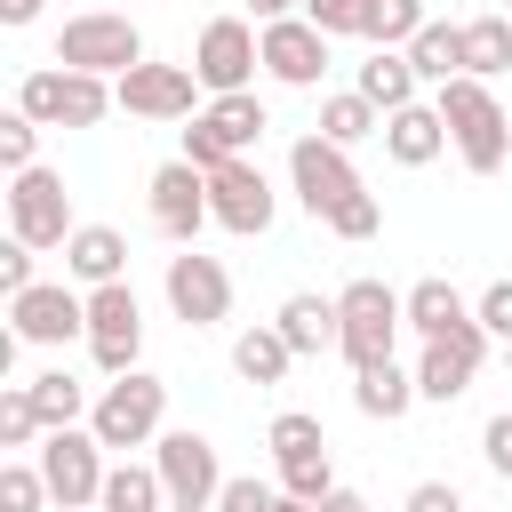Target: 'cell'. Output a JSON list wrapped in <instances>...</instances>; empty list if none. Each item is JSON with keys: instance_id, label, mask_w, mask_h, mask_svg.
Listing matches in <instances>:
<instances>
[{"instance_id": "cell-15", "label": "cell", "mask_w": 512, "mask_h": 512, "mask_svg": "<svg viewBox=\"0 0 512 512\" xmlns=\"http://www.w3.org/2000/svg\"><path fill=\"white\" fill-rule=\"evenodd\" d=\"M480 352H488V328H480V320H464V328L432 336V344H424V360H416V392H424V400H456V392L472 384Z\"/></svg>"}, {"instance_id": "cell-31", "label": "cell", "mask_w": 512, "mask_h": 512, "mask_svg": "<svg viewBox=\"0 0 512 512\" xmlns=\"http://www.w3.org/2000/svg\"><path fill=\"white\" fill-rule=\"evenodd\" d=\"M424 24H432L424 0H368V40H376V48H408Z\"/></svg>"}, {"instance_id": "cell-34", "label": "cell", "mask_w": 512, "mask_h": 512, "mask_svg": "<svg viewBox=\"0 0 512 512\" xmlns=\"http://www.w3.org/2000/svg\"><path fill=\"white\" fill-rule=\"evenodd\" d=\"M104 104H120V96H112L96 72H64V128H96Z\"/></svg>"}, {"instance_id": "cell-6", "label": "cell", "mask_w": 512, "mask_h": 512, "mask_svg": "<svg viewBox=\"0 0 512 512\" xmlns=\"http://www.w3.org/2000/svg\"><path fill=\"white\" fill-rule=\"evenodd\" d=\"M80 224H72V200H64V176L56 168H24L8 184V240L24 248H64Z\"/></svg>"}, {"instance_id": "cell-21", "label": "cell", "mask_w": 512, "mask_h": 512, "mask_svg": "<svg viewBox=\"0 0 512 512\" xmlns=\"http://www.w3.org/2000/svg\"><path fill=\"white\" fill-rule=\"evenodd\" d=\"M360 96L392 120V112H408L416 104V64H408V48H376L368 64H360Z\"/></svg>"}, {"instance_id": "cell-26", "label": "cell", "mask_w": 512, "mask_h": 512, "mask_svg": "<svg viewBox=\"0 0 512 512\" xmlns=\"http://www.w3.org/2000/svg\"><path fill=\"white\" fill-rule=\"evenodd\" d=\"M24 392H32V408H40V424H48V432H72V424H80V408H88V384H80V376H64V368L32 376Z\"/></svg>"}, {"instance_id": "cell-30", "label": "cell", "mask_w": 512, "mask_h": 512, "mask_svg": "<svg viewBox=\"0 0 512 512\" xmlns=\"http://www.w3.org/2000/svg\"><path fill=\"white\" fill-rule=\"evenodd\" d=\"M376 128H384V112H376L360 88H344V96L320 104V136H328V144H360V136H376Z\"/></svg>"}, {"instance_id": "cell-12", "label": "cell", "mask_w": 512, "mask_h": 512, "mask_svg": "<svg viewBox=\"0 0 512 512\" xmlns=\"http://www.w3.org/2000/svg\"><path fill=\"white\" fill-rule=\"evenodd\" d=\"M168 304H176L184 328H216V320L232 312V280H224V264L200 256V248L168 256Z\"/></svg>"}, {"instance_id": "cell-47", "label": "cell", "mask_w": 512, "mask_h": 512, "mask_svg": "<svg viewBox=\"0 0 512 512\" xmlns=\"http://www.w3.org/2000/svg\"><path fill=\"white\" fill-rule=\"evenodd\" d=\"M40 16V0H0V24H32Z\"/></svg>"}, {"instance_id": "cell-42", "label": "cell", "mask_w": 512, "mask_h": 512, "mask_svg": "<svg viewBox=\"0 0 512 512\" xmlns=\"http://www.w3.org/2000/svg\"><path fill=\"white\" fill-rule=\"evenodd\" d=\"M280 504V488H264V480H224L216 488V512H272Z\"/></svg>"}, {"instance_id": "cell-24", "label": "cell", "mask_w": 512, "mask_h": 512, "mask_svg": "<svg viewBox=\"0 0 512 512\" xmlns=\"http://www.w3.org/2000/svg\"><path fill=\"white\" fill-rule=\"evenodd\" d=\"M400 304H408V328H416V336H424V344H432V336H448V328H464V320H472V304H464V296H456V288H448V280H416V288H408V296H400Z\"/></svg>"}, {"instance_id": "cell-3", "label": "cell", "mask_w": 512, "mask_h": 512, "mask_svg": "<svg viewBox=\"0 0 512 512\" xmlns=\"http://www.w3.org/2000/svg\"><path fill=\"white\" fill-rule=\"evenodd\" d=\"M160 408H168V384L144 376V368H128V376H112L104 400L88 408V432H96L104 448H144V440L160 432Z\"/></svg>"}, {"instance_id": "cell-9", "label": "cell", "mask_w": 512, "mask_h": 512, "mask_svg": "<svg viewBox=\"0 0 512 512\" xmlns=\"http://www.w3.org/2000/svg\"><path fill=\"white\" fill-rule=\"evenodd\" d=\"M288 176H296V200L328 224V208H344L352 192H360V176H352V160H344V144H328V136H296V152H288Z\"/></svg>"}, {"instance_id": "cell-51", "label": "cell", "mask_w": 512, "mask_h": 512, "mask_svg": "<svg viewBox=\"0 0 512 512\" xmlns=\"http://www.w3.org/2000/svg\"><path fill=\"white\" fill-rule=\"evenodd\" d=\"M168 512H216V504H168Z\"/></svg>"}, {"instance_id": "cell-37", "label": "cell", "mask_w": 512, "mask_h": 512, "mask_svg": "<svg viewBox=\"0 0 512 512\" xmlns=\"http://www.w3.org/2000/svg\"><path fill=\"white\" fill-rule=\"evenodd\" d=\"M40 504H56L40 464H0V512H40Z\"/></svg>"}, {"instance_id": "cell-49", "label": "cell", "mask_w": 512, "mask_h": 512, "mask_svg": "<svg viewBox=\"0 0 512 512\" xmlns=\"http://www.w3.org/2000/svg\"><path fill=\"white\" fill-rule=\"evenodd\" d=\"M248 8H256V16H264V24H280V16H288V8H296V0H248Z\"/></svg>"}, {"instance_id": "cell-4", "label": "cell", "mask_w": 512, "mask_h": 512, "mask_svg": "<svg viewBox=\"0 0 512 512\" xmlns=\"http://www.w3.org/2000/svg\"><path fill=\"white\" fill-rule=\"evenodd\" d=\"M56 64H64V72H96V80L112 72V80H120V72L144 64V32H136L128 16H72V24L56 32Z\"/></svg>"}, {"instance_id": "cell-10", "label": "cell", "mask_w": 512, "mask_h": 512, "mask_svg": "<svg viewBox=\"0 0 512 512\" xmlns=\"http://www.w3.org/2000/svg\"><path fill=\"white\" fill-rule=\"evenodd\" d=\"M8 320L24 344H72L88 336V296H72L64 280H32L24 296H8Z\"/></svg>"}, {"instance_id": "cell-32", "label": "cell", "mask_w": 512, "mask_h": 512, "mask_svg": "<svg viewBox=\"0 0 512 512\" xmlns=\"http://www.w3.org/2000/svg\"><path fill=\"white\" fill-rule=\"evenodd\" d=\"M264 448H272L280 464H296V456H320L328 440H320V416H304V408H280V416H272V432H264Z\"/></svg>"}, {"instance_id": "cell-39", "label": "cell", "mask_w": 512, "mask_h": 512, "mask_svg": "<svg viewBox=\"0 0 512 512\" xmlns=\"http://www.w3.org/2000/svg\"><path fill=\"white\" fill-rule=\"evenodd\" d=\"M304 24H320L328 40L336 32H360L368 40V0H304Z\"/></svg>"}, {"instance_id": "cell-28", "label": "cell", "mask_w": 512, "mask_h": 512, "mask_svg": "<svg viewBox=\"0 0 512 512\" xmlns=\"http://www.w3.org/2000/svg\"><path fill=\"white\" fill-rule=\"evenodd\" d=\"M288 360H296V352H288V336H280V328H248V336L232 344V368H240L248 384H280V376H288Z\"/></svg>"}, {"instance_id": "cell-5", "label": "cell", "mask_w": 512, "mask_h": 512, "mask_svg": "<svg viewBox=\"0 0 512 512\" xmlns=\"http://www.w3.org/2000/svg\"><path fill=\"white\" fill-rule=\"evenodd\" d=\"M40 480H48V496H56V512H88V504H104V440L96 432H48L40 440Z\"/></svg>"}, {"instance_id": "cell-38", "label": "cell", "mask_w": 512, "mask_h": 512, "mask_svg": "<svg viewBox=\"0 0 512 512\" xmlns=\"http://www.w3.org/2000/svg\"><path fill=\"white\" fill-rule=\"evenodd\" d=\"M376 224H384V208H376V192H368V184H360L344 208H328V232H336V240H368Z\"/></svg>"}, {"instance_id": "cell-36", "label": "cell", "mask_w": 512, "mask_h": 512, "mask_svg": "<svg viewBox=\"0 0 512 512\" xmlns=\"http://www.w3.org/2000/svg\"><path fill=\"white\" fill-rule=\"evenodd\" d=\"M280 496H304V504H328V496H336V472H328V448H320V456H296V464H280Z\"/></svg>"}, {"instance_id": "cell-52", "label": "cell", "mask_w": 512, "mask_h": 512, "mask_svg": "<svg viewBox=\"0 0 512 512\" xmlns=\"http://www.w3.org/2000/svg\"><path fill=\"white\" fill-rule=\"evenodd\" d=\"M504 368H512V344H504Z\"/></svg>"}, {"instance_id": "cell-48", "label": "cell", "mask_w": 512, "mask_h": 512, "mask_svg": "<svg viewBox=\"0 0 512 512\" xmlns=\"http://www.w3.org/2000/svg\"><path fill=\"white\" fill-rule=\"evenodd\" d=\"M320 512H368V496H352V488H336V496H328Z\"/></svg>"}, {"instance_id": "cell-17", "label": "cell", "mask_w": 512, "mask_h": 512, "mask_svg": "<svg viewBox=\"0 0 512 512\" xmlns=\"http://www.w3.org/2000/svg\"><path fill=\"white\" fill-rule=\"evenodd\" d=\"M152 224H160L168 240H184V248H192V232L208 224V176H200L192 160H168V168L152 176Z\"/></svg>"}, {"instance_id": "cell-43", "label": "cell", "mask_w": 512, "mask_h": 512, "mask_svg": "<svg viewBox=\"0 0 512 512\" xmlns=\"http://www.w3.org/2000/svg\"><path fill=\"white\" fill-rule=\"evenodd\" d=\"M472 320H480L488 336H504V344H512V280H488V296L472 304Z\"/></svg>"}, {"instance_id": "cell-16", "label": "cell", "mask_w": 512, "mask_h": 512, "mask_svg": "<svg viewBox=\"0 0 512 512\" xmlns=\"http://www.w3.org/2000/svg\"><path fill=\"white\" fill-rule=\"evenodd\" d=\"M264 72L288 80V88H320V72H328V32L304 24V16L264 24Z\"/></svg>"}, {"instance_id": "cell-29", "label": "cell", "mask_w": 512, "mask_h": 512, "mask_svg": "<svg viewBox=\"0 0 512 512\" xmlns=\"http://www.w3.org/2000/svg\"><path fill=\"white\" fill-rule=\"evenodd\" d=\"M200 120H208V128H216V136H224V144H232V152H240V160H248V144H256V136H264V128H272V120H264V104H256V96H216V104H208V112H200Z\"/></svg>"}, {"instance_id": "cell-11", "label": "cell", "mask_w": 512, "mask_h": 512, "mask_svg": "<svg viewBox=\"0 0 512 512\" xmlns=\"http://www.w3.org/2000/svg\"><path fill=\"white\" fill-rule=\"evenodd\" d=\"M208 216H216L224 232H240V240L272 232V184H264V168H256V160L216 168V176H208Z\"/></svg>"}, {"instance_id": "cell-41", "label": "cell", "mask_w": 512, "mask_h": 512, "mask_svg": "<svg viewBox=\"0 0 512 512\" xmlns=\"http://www.w3.org/2000/svg\"><path fill=\"white\" fill-rule=\"evenodd\" d=\"M32 144H40V120L8 112V120H0V160H8V176H24V168H32Z\"/></svg>"}, {"instance_id": "cell-20", "label": "cell", "mask_w": 512, "mask_h": 512, "mask_svg": "<svg viewBox=\"0 0 512 512\" xmlns=\"http://www.w3.org/2000/svg\"><path fill=\"white\" fill-rule=\"evenodd\" d=\"M120 264H128V240H120L112 224H80V232L64 240V272H72V280H88V288H112V280H120Z\"/></svg>"}, {"instance_id": "cell-8", "label": "cell", "mask_w": 512, "mask_h": 512, "mask_svg": "<svg viewBox=\"0 0 512 512\" xmlns=\"http://www.w3.org/2000/svg\"><path fill=\"white\" fill-rule=\"evenodd\" d=\"M88 344H96V368H104V376H128V368H136L144 312H136V288H128V280L88 288Z\"/></svg>"}, {"instance_id": "cell-44", "label": "cell", "mask_w": 512, "mask_h": 512, "mask_svg": "<svg viewBox=\"0 0 512 512\" xmlns=\"http://www.w3.org/2000/svg\"><path fill=\"white\" fill-rule=\"evenodd\" d=\"M32 256H40V248H24V240H8V248H0V288H8V296H24V288H32Z\"/></svg>"}, {"instance_id": "cell-18", "label": "cell", "mask_w": 512, "mask_h": 512, "mask_svg": "<svg viewBox=\"0 0 512 512\" xmlns=\"http://www.w3.org/2000/svg\"><path fill=\"white\" fill-rule=\"evenodd\" d=\"M272 328L288 336L296 360H304V352H344V312H336V296H288Z\"/></svg>"}, {"instance_id": "cell-13", "label": "cell", "mask_w": 512, "mask_h": 512, "mask_svg": "<svg viewBox=\"0 0 512 512\" xmlns=\"http://www.w3.org/2000/svg\"><path fill=\"white\" fill-rule=\"evenodd\" d=\"M152 464H160V480H168V504H216V488H224L208 432H160Z\"/></svg>"}, {"instance_id": "cell-46", "label": "cell", "mask_w": 512, "mask_h": 512, "mask_svg": "<svg viewBox=\"0 0 512 512\" xmlns=\"http://www.w3.org/2000/svg\"><path fill=\"white\" fill-rule=\"evenodd\" d=\"M480 448H488V464L512 480V416H488V432H480Z\"/></svg>"}, {"instance_id": "cell-35", "label": "cell", "mask_w": 512, "mask_h": 512, "mask_svg": "<svg viewBox=\"0 0 512 512\" xmlns=\"http://www.w3.org/2000/svg\"><path fill=\"white\" fill-rule=\"evenodd\" d=\"M0 440H8V448L48 440V424H40V408H32V392H24V384H8V392H0Z\"/></svg>"}, {"instance_id": "cell-40", "label": "cell", "mask_w": 512, "mask_h": 512, "mask_svg": "<svg viewBox=\"0 0 512 512\" xmlns=\"http://www.w3.org/2000/svg\"><path fill=\"white\" fill-rule=\"evenodd\" d=\"M184 160H192L200 176H216V168H232L240 152H232V144H224V136L208 128V120H192V128H184Z\"/></svg>"}, {"instance_id": "cell-50", "label": "cell", "mask_w": 512, "mask_h": 512, "mask_svg": "<svg viewBox=\"0 0 512 512\" xmlns=\"http://www.w3.org/2000/svg\"><path fill=\"white\" fill-rule=\"evenodd\" d=\"M272 512H320V504H304V496H280V504H272Z\"/></svg>"}, {"instance_id": "cell-19", "label": "cell", "mask_w": 512, "mask_h": 512, "mask_svg": "<svg viewBox=\"0 0 512 512\" xmlns=\"http://www.w3.org/2000/svg\"><path fill=\"white\" fill-rule=\"evenodd\" d=\"M440 144H448V120H440V104H408V112H392V120H384V152H392L400 168H424V160H440Z\"/></svg>"}, {"instance_id": "cell-23", "label": "cell", "mask_w": 512, "mask_h": 512, "mask_svg": "<svg viewBox=\"0 0 512 512\" xmlns=\"http://www.w3.org/2000/svg\"><path fill=\"white\" fill-rule=\"evenodd\" d=\"M408 64H416V80H432V88L464 80V24H424V32L408 40Z\"/></svg>"}, {"instance_id": "cell-45", "label": "cell", "mask_w": 512, "mask_h": 512, "mask_svg": "<svg viewBox=\"0 0 512 512\" xmlns=\"http://www.w3.org/2000/svg\"><path fill=\"white\" fill-rule=\"evenodd\" d=\"M408 512H464V496L448 480H424V488H408Z\"/></svg>"}, {"instance_id": "cell-33", "label": "cell", "mask_w": 512, "mask_h": 512, "mask_svg": "<svg viewBox=\"0 0 512 512\" xmlns=\"http://www.w3.org/2000/svg\"><path fill=\"white\" fill-rule=\"evenodd\" d=\"M16 112H24V120H40V128H64V64H56V72H24Z\"/></svg>"}, {"instance_id": "cell-7", "label": "cell", "mask_w": 512, "mask_h": 512, "mask_svg": "<svg viewBox=\"0 0 512 512\" xmlns=\"http://www.w3.org/2000/svg\"><path fill=\"white\" fill-rule=\"evenodd\" d=\"M264 64V32H248L240 16H216L200 24V48H192V72L208 96H248V72Z\"/></svg>"}, {"instance_id": "cell-14", "label": "cell", "mask_w": 512, "mask_h": 512, "mask_svg": "<svg viewBox=\"0 0 512 512\" xmlns=\"http://www.w3.org/2000/svg\"><path fill=\"white\" fill-rule=\"evenodd\" d=\"M192 88H200L192 64H136V72L112 80L120 112H136V120H184L192 112Z\"/></svg>"}, {"instance_id": "cell-2", "label": "cell", "mask_w": 512, "mask_h": 512, "mask_svg": "<svg viewBox=\"0 0 512 512\" xmlns=\"http://www.w3.org/2000/svg\"><path fill=\"white\" fill-rule=\"evenodd\" d=\"M336 312H344V360H352V368H384V360H392V336L408 328V304H400L384 280H352V288L336 296Z\"/></svg>"}, {"instance_id": "cell-22", "label": "cell", "mask_w": 512, "mask_h": 512, "mask_svg": "<svg viewBox=\"0 0 512 512\" xmlns=\"http://www.w3.org/2000/svg\"><path fill=\"white\" fill-rule=\"evenodd\" d=\"M352 400H360V416H376V424H400V416H408L424 392H416V376H408L400 360H384V368H360Z\"/></svg>"}, {"instance_id": "cell-25", "label": "cell", "mask_w": 512, "mask_h": 512, "mask_svg": "<svg viewBox=\"0 0 512 512\" xmlns=\"http://www.w3.org/2000/svg\"><path fill=\"white\" fill-rule=\"evenodd\" d=\"M160 504H168L160 464H112V472H104V504H96V512H160Z\"/></svg>"}, {"instance_id": "cell-53", "label": "cell", "mask_w": 512, "mask_h": 512, "mask_svg": "<svg viewBox=\"0 0 512 512\" xmlns=\"http://www.w3.org/2000/svg\"><path fill=\"white\" fill-rule=\"evenodd\" d=\"M504 16H512V0H504Z\"/></svg>"}, {"instance_id": "cell-27", "label": "cell", "mask_w": 512, "mask_h": 512, "mask_svg": "<svg viewBox=\"0 0 512 512\" xmlns=\"http://www.w3.org/2000/svg\"><path fill=\"white\" fill-rule=\"evenodd\" d=\"M464 72H472V80L512 72V16H472V24H464Z\"/></svg>"}, {"instance_id": "cell-1", "label": "cell", "mask_w": 512, "mask_h": 512, "mask_svg": "<svg viewBox=\"0 0 512 512\" xmlns=\"http://www.w3.org/2000/svg\"><path fill=\"white\" fill-rule=\"evenodd\" d=\"M432 104H440L448 144L464 152V168H472V176H496V168L512 160V120H504V104L488 96V80H472V72H464V80H448Z\"/></svg>"}]
</instances>
